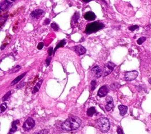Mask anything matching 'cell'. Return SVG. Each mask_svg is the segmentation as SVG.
<instances>
[{
	"label": "cell",
	"instance_id": "1",
	"mask_svg": "<svg viewBox=\"0 0 151 134\" xmlns=\"http://www.w3.org/2000/svg\"><path fill=\"white\" fill-rule=\"evenodd\" d=\"M82 124L80 119L77 116H71L66 120L62 125V128L66 131H71L78 129Z\"/></svg>",
	"mask_w": 151,
	"mask_h": 134
},
{
	"label": "cell",
	"instance_id": "2",
	"mask_svg": "<svg viewBox=\"0 0 151 134\" xmlns=\"http://www.w3.org/2000/svg\"><path fill=\"white\" fill-rule=\"evenodd\" d=\"M104 27V24L102 23L99 21H95L91 23H89L87 25L85 33L87 34H92L93 33H96L100 30L102 29Z\"/></svg>",
	"mask_w": 151,
	"mask_h": 134
},
{
	"label": "cell",
	"instance_id": "3",
	"mask_svg": "<svg viewBox=\"0 0 151 134\" xmlns=\"http://www.w3.org/2000/svg\"><path fill=\"white\" fill-rule=\"evenodd\" d=\"M97 126L101 132L106 133L109 130L111 124L108 118L102 117L97 121Z\"/></svg>",
	"mask_w": 151,
	"mask_h": 134
},
{
	"label": "cell",
	"instance_id": "4",
	"mask_svg": "<svg viewBox=\"0 0 151 134\" xmlns=\"http://www.w3.org/2000/svg\"><path fill=\"white\" fill-rule=\"evenodd\" d=\"M115 66L116 65L111 62H109L108 63L106 64L104 66V69H103L104 77H106V76L109 75V74H111L112 73V71H113V69L115 68Z\"/></svg>",
	"mask_w": 151,
	"mask_h": 134
},
{
	"label": "cell",
	"instance_id": "5",
	"mask_svg": "<svg viewBox=\"0 0 151 134\" xmlns=\"http://www.w3.org/2000/svg\"><path fill=\"white\" fill-rule=\"evenodd\" d=\"M35 124H36V123L33 119L32 118H29L24 122L23 128L24 130H25L26 131H28L34 128V126H35Z\"/></svg>",
	"mask_w": 151,
	"mask_h": 134
},
{
	"label": "cell",
	"instance_id": "6",
	"mask_svg": "<svg viewBox=\"0 0 151 134\" xmlns=\"http://www.w3.org/2000/svg\"><path fill=\"white\" fill-rule=\"evenodd\" d=\"M138 72L137 70H132L125 73V78L126 80L128 82H130L135 80L138 77Z\"/></svg>",
	"mask_w": 151,
	"mask_h": 134
},
{
	"label": "cell",
	"instance_id": "7",
	"mask_svg": "<svg viewBox=\"0 0 151 134\" xmlns=\"http://www.w3.org/2000/svg\"><path fill=\"white\" fill-rule=\"evenodd\" d=\"M114 107V103L113 98L110 96H108L106 98V105H105V109L107 111H110L112 110V109Z\"/></svg>",
	"mask_w": 151,
	"mask_h": 134
},
{
	"label": "cell",
	"instance_id": "8",
	"mask_svg": "<svg viewBox=\"0 0 151 134\" xmlns=\"http://www.w3.org/2000/svg\"><path fill=\"white\" fill-rule=\"evenodd\" d=\"M44 14H45V12L43 10L37 9V10L33 11L31 13V14H30V17L33 19H37L38 18H40V17L43 16Z\"/></svg>",
	"mask_w": 151,
	"mask_h": 134
},
{
	"label": "cell",
	"instance_id": "9",
	"mask_svg": "<svg viewBox=\"0 0 151 134\" xmlns=\"http://www.w3.org/2000/svg\"><path fill=\"white\" fill-rule=\"evenodd\" d=\"M109 92V88L106 85L102 86L97 92V96L99 97H104Z\"/></svg>",
	"mask_w": 151,
	"mask_h": 134
},
{
	"label": "cell",
	"instance_id": "10",
	"mask_svg": "<svg viewBox=\"0 0 151 134\" xmlns=\"http://www.w3.org/2000/svg\"><path fill=\"white\" fill-rule=\"evenodd\" d=\"M92 73L96 78H100L103 74L101 68L98 66H96L92 68Z\"/></svg>",
	"mask_w": 151,
	"mask_h": 134
},
{
	"label": "cell",
	"instance_id": "11",
	"mask_svg": "<svg viewBox=\"0 0 151 134\" xmlns=\"http://www.w3.org/2000/svg\"><path fill=\"white\" fill-rule=\"evenodd\" d=\"M73 49L75 51V52L79 56H82L86 53V49H85V47H84L83 46H82L81 45L76 46L73 47Z\"/></svg>",
	"mask_w": 151,
	"mask_h": 134
},
{
	"label": "cell",
	"instance_id": "12",
	"mask_svg": "<svg viewBox=\"0 0 151 134\" xmlns=\"http://www.w3.org/2000/svg\"><path fill=\"white\" fill-rule=\"evenodd\" d=\"M96 18V15L92 11H88L84 15V19L88 21H93Z\"/></svg>",
	"mask_w": 151,
	"mask_h": 134
},
{
	"label": "cell",
	"instance_id": "13",
	"mask_svg": "<svg viewBox=\"0 0 151 134\" xmlns=\"http://www.w3.org/2000/svg\"><path fill=\"white\" fill-rule=\"evenodd\" d=\"M14 1H4L1 3V10H5L9 8L10 5L14 3Z\"/></svg>",
	"mask_w": 151,
	"mask_h": 134
},
{
	"label": "cell",
	"instance_id": "14",
	"mask_svg": "<svg viewBox=\"0 0 151 134\" xmlns=\"http://www.w3.org/2000/svg\"><path fill=\"white\" fill-rule=\"evenodd\" d=\"M20 122L19 120H17V121H15L12 122V127L10 131V132H9V134H12L13 133H14L15 132H16L17 129V125Z\"/></svg>",
	"mask_w": 151,
	"mask_h": 134
},
{
	"label": "cell",
	"instance_id": "15",
	"mask_svg": "<svg viewBox=\"0 0 151 134\" xmlns=\"http://www.w3.org/2000/svg\"><path fill=\"white\" fill-rule=\"evenodd\" d=\"M118 109L120 111V114L121 116H124L128 111V107L124 105H120L118 107Z\"/></svg>",
	"mask_w": 151,
	"mask_h": 134
},
{
	"label": "cell",
	"instance_id": "16",
	"mask_svg": "<svg viewBox=\"0 0 151 134\" xmlns=\"http://www.w3.org/2000/svg\"><path fill=\"white\" fill-rule=\"evenodd\" d=\"M26 73H27V72H25V73L21 74V75H20L19 76L17 77L16 79H14V80L11 82V86H13V85H16V83H19V81H20V80H21V79H23V78L25 76Z\"/></svg>",
	"mask_w": 151,
	"mask_h": 134
},
{
	"label": "cell",
	"instance_id": "17",
	"mask_svg": "<svg viewBox=\"0 0 151 134\" xmlns=\"http://www.w3.org/2000/svg\"><path fill=\"white\" fill-rule=\"evenodd\" d=\"M79 17H80V15H79V13L78 12H76L74 14V16H73L72 17V20H71V24H75L76 23L79 19Z\"/></svg>",
	"mask_w": 151,
	"mask_h": 134
},
{
	"label": "cell",
	"instance_id": "18",
	"mask_svg": "<svg viewBox=\"0 0 151 134\" xmlns=\"http://www.w3.org/2000/svg\"><path fill=\"white\" fill-rule=\"evenodd\" d=\"M66 44V41L65 40H63L60 41L57 44V46L56 47V48H55V49H54V54L55 53V52H56V50H57L58 49H59V48H60V47H63Z\"/></svg>",
	"mask_w": 151,
	"mask_h": 134
},
{
	"label": "cell",
	"instance_id": "19",
	"mask_svg": "<svg viewBox=\"0 0 151 134\" xmlns=\"http://www.w3.org/2000/svg\"><path fill=\"white\" fill-rule=\"evenodd\" d=\"M43 82V80H40L36 84V86H34V87L33 91V93H36V92H37L39 91V89H40V87H41V85Z\"/></svg>",
	"mask_w": 151,
	"mask_h": 134
},
{
	"label": "cell",
	"instance_id": "20",
	"mask_svg": "<svg viewBox=\"0 0 151 134\" xmlns=\"http://www.w3.org/2000/svg\"><path fill=\"white\" fill-rule=\"evenodd\" d=\"M96 113V110L95 107L90 108L87 111V115L89 116H92Z\"/></svg>",
	"mask_w": 151,
	"mask_h": 134
},
{
	"label": "cell",
	"instance_id": "21",
	"mask_svg": "<svg viewBox=\"0 0 151 134\" xmlns=\"http://www.w3.org/2000/svg\"><path fill=\"white\" fill-rule=\"evenodd\" d=\"M96 85H97V82H96V81L95 80H92L91 83H90V86H91V90H92V91L95 90V89H96Z\"/></svg>",
	"mask_w": 151,
	"mask_h": 134
},
{
	"label": "cell",
	"instance_id": "22",
	"mask_svg": "<svg viewBox=\"0 0 151 134\" xmlns=\"http://www.w3.org/2000/svg\"><path fill=\"white\" fill-rule=\"evenodd\" d=\"M49 132V130L48 129H43L41 130L39 132H35L34 134H47Z\"/></svg>",
	"mask_w": 151,
	"mask_h": 134
},
{
	"label": "cell",
	"instance_id": "23",
	"mask_svg": "<svg viewBox=\"0 0 151 134\" xmlns=\"http://www.w3.org/2000/svg\"><path fill=\"white\" fill-rule=\"evenodd\" d=\"M146 40V37H142L139 38L137 40V43H138V44H139V45H141V44H142Z\"/></svg>",
	"mask_w": 151,
	"mask_h": 134
},
{
	"label": "cell",
	"instance_id": "24",
	"mask_svg": "<svg viewBox=\"0 0 151 134\" xmlns=\"http://www.w3.org/2000/svg\"><path fill=\"white\" fill-rule=\"evenodd\" d=\"M51 27L52 28H53L55 31H58V29H59V27H58V25L56 23H53L51 24Z\"/></svg>",
	"mask_w": 151,
	"mask_h": 134
},
{
	"label": "cell",
	"instance_id": "25",
	"mask_svg": "<svg viewBox=\"0 0 151 134\" xmlns=\"http://www.w3.org/2000/svg\"><path fill=\"white\" fill-rule=\"evenodd\" d=\"M11 91H9V92H8L5 95H4V96L3 98V101H5V100H7L9 98H10V96H11Z\"/></svg>",
	"mask_w": 151,
	"mask_h": 134
},
{
	"label": "cell",
	"instance_id": "26",
	"mask_svg": "<svg viewBox=\"0 0 151 134\" xmlns=\"http://www.w3.org/2000/svg\"><path fill=\"white\" fill-rule=\"evenodd\" d=\"M7 108V104L5 103H2L1 105V113L3 112L4 111H5Z\"/></svg>",
	"mask_w": 151,
	"mask_h": 134
},
{
	"label": "cell",
	"instance_id": "27",
	"mask_svg": "<svg viewBox=\"0 0 151 134\" xmlns=\"http://www.w3.org/2000/svg\"><path fill=\"white\" fill-rule=\"evenodd\" d=\"M139 28V26L137 25H132L130 27H129V30L130 31H135L136 30H137Z\"/></svg>",
	"mask_w": 151,
	"mask_h": 134
},
{
	"label": "cell",
	"instance_id": "28",
	"mask_svg": "<svg viewBox=\"0 0 151 134\" xmlns=\"http://www.w3.org/2000/svg\"><path fill=\"white\" fill-rule=\"evenodd\" d=\"M21 68V66H20V65H17V66H16V67H14V69H12V71H11V73H16V72L19 71V70H20Z\"/></svg>",
	"mask_w": 151,
	"mask_h": 134
},
{
	"label": "cell",
	"instance_id": "29",
	"mask_svg": "<svg viewBox=\"0 0 151 134\" xmlns=\"http://www.w3.org/2000/svg\"><path fill=\"white\" fill-rule=\"evenodd\" d=\"M118 87H119V84L117 83H113L111 85V88L112 90H114V89L118 88Z\"/></svg>",
	"mask_w": 151,
	"mask_h": 134
},
{
	"label": "cell",
	"instance_id": "30",
	"mask_svg": "<svg viewBox=\"0 0 151 134\" xmlns=\"http://www.w3.org/2000/svg\"><path fill=\"white\" fill-rule=\"evenodd\" d=\"M44 47V43L43 42H40L38 43V46H37V49L38 50H41L43 49V47Z\"/></svg>",
	"mask_w": 151,
	"mask_h": 134
},
{
	"label": "cell",
	"instance_id": "31",
	"mask_svg": "<svg viewBox=\"0 0 151 134\" xmlns=\"http://www.w3.org/2000/svg\"><path fill=\"white\" fill-rule=\"evenodd\" d=\"M117 132L118 134H124V132L122 129V128L120 127H118L117 129Z\"/></svg>",
	"mask_w": 151,
	"mask_h": 134
},
{
	"label": "cell",
	"instance_id": "32",
	"mask_svg": "<svg viewBox=\"0 0 151 134\" xmlns=\"http://www.w3.org/2000/svg\"><path fill=\"white\" fill-rule=\"evenodd\" d=\"M51 58L50 57H49L47 58L46 60V65H47V66H49V65H50V62H51Z\"/></svg>",
	"mask_w": 151,
	"mask_h": 134
},
{
	"label": "cell",
	"instance_id": "33",
	"mask_svg": "<svg viewBox=\"0 0 151 134\" xmlns=\"http://www.w3.org/2000/svg\"><path fill=\"white\" fill-rule=\"evenodd\" d=\"M25 85V82H21V83H20L19 85H17V89H21V87H23Z\"/></svg>",
	"mask_w": 151,
	"mask_h": 134
},
{
	"label": "cell",
	"instance_id": "34",
	"mask_svg": "<svg viewBox=\"0 0 151 134\" xmlns=\"http://www.w3.org/2000/svg\"><path fill=\"white\" fill-rule=\"evenodd\" d=\"M50 20L49 19H46V20H45L44 21L43 25H47L50 24Z\"/></svg>",
	"mask_w": 151,
	"mask_h": 134
},
{
	"label": "cell",
	"instance_id": "35",
	"mask_svg": "<svg viewBox=\"0 0 151 134\" xmlns=\"http://www.w3.org/2000/svg\"><path fill=\"white\" fill-rule=\"evenodd\" d=\"M48 52H49V56H51L52 55L53 53V47H50V48L49 49Z\"/></svg>",
	"mask_w": 151,
	"mask_h": 134
},
{
	"label": "cell",
	"instance_id": "36",
	"mask_svg": "<svg viewBox=\"0 0 151 134\" xmlns=\"http://www.w3.org/2000/svg\"><path fill=\"white\" fill-rule=\"evenodd\" d=\"M7 44H8L7 43H6L5 44H3V45L1 46V50H3V49H4V47H6V45H7Z\"/></svg>",
	"mask_w": 151,
	"mask_h": 134
},
{
	"label": "cell",
	"instance_id": "37",
	"mask_svg": "<svg viewBox=\"0 0 151 134\" xmlns=\"http://www.w3.org/2000/svg\"><path fill=\"white\" fill-rule=\"evenodd\" d=\"M90 1H84V0H83V3H89Z\"/></svg>",
	"mask_w": 151,
	"mask_h": 134
}]
</instances>
